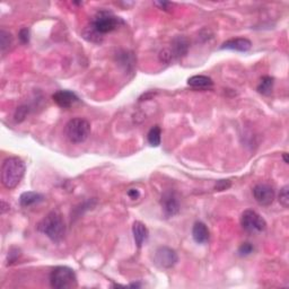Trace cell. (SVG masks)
<instances>
[{
    "label": "cell",
    "instance_id": "8992f818",
    "mask_svg": "<svg viewBox=\"0 0 289 289\" xmlns=\"http://www.w3.org/2000/svg\"><path fill=\"white\" fill-rule=\"evenodd\" d=\"M189 42L186 37L179 36L173 40L171 48L161 50L160 53V59L161 63L168 64L173 60H179L181 58H183L188 53Z\"/></svg>",
    "mask_w": 289,
    "mask_h": 289
},
{
    "label": "cell",
    "instance_id": "603a6c76",
    "mask_svg": "<svg viewBox=\"0 0 289 289\" xmlns=\"http://www.w3.org/2000/svg\"><path fill=\"white\" fill-rule=\"evenodd\" d=\"M30 36H31V34H30V30L29 29L24 28V29H22L21 31H19L18 37H19V40H21L22 43L28 44L30 42Z\"/></svg>",
    "mask_w": 289,
    "mask_h": 289
},
{
    "label": "cell",
    "instance_id": "9c48e42d",
    "mask_svg": "<svg viewBox=\"0 0 289 289\" xmlns=\"http://www.w3.org/2000/svg\"><path fill=\"white\" fill-rule=\"evenodd\" d=\"M253 195L257 202L261 206H270L276 196L275 189L265 183H260L253 189Z\"/></svg>",
    "mask_w": 289,
    "mask_h": 289
},
{
    "label": "cell",
    "instance_id": "277c9868",
    "mask_svg": "<svg viewBox=\"0 0 289 289\" xmlns=\"http://www.w3.org/2000/svg\"><path fill=\"white\" fill-rule=\"evenodd\" d=\"M64 134L72 144H82L86 141L91 134L90 122L82 118H76L65 125Z\"/></svg>",
    "mask_w": 289,
    "mask_h": 289
},
{
    "label": "cell",
    "instance_id": "7402d4cb",
    "mask_svg": "<svg viewBox=\"0 0 289 289\" xmlns=\"http://www.w3.org/2000/svg\"><path fill=\"white\" fill-rule=\"evenodd\" d=\"M28 112H29V110H28V107H26V106L18 107V109L16 110V113H15V120H16L17 122L23 121L25 119Z\"/></svg>",
    "mask_w": 289,
    "mask_h": 289
},
{
    "label": "cell",
    "instance_id": "6da1fadb",
    "mask_svg": "<svg viewBox=\"0 0 289 289\" xmlns=\"http://www.w3.org/2000/svg\"><path fill=\"white\" fill-rule=\"evenodd\" d=\"M123 24L125 22L117 15H114L112 11L99 10L92 18L91 24L84 30L83 35L88 41L99 43L105 34L113 32Z\"/></svg>",
    "mask_w": 289,
    "mask_h": 289
},
{
    "label": "cell",
    "instance_id": "30bf717a",
    "mask_svg": "<svg viewBox=\"0 0 289 289\" xmlns=\"http://www.w3.org/2000/svg\"><path fill=\"white\" fill-rule=\"evenodd\" d=\"M161 205L166 217H173L180 211V201L174 191H166L161 195Z\"/></svg>",
    "mask_w": 289,
    "mask_h": 289
},
{
    "label": "cell",
    "instance_id": "52a82bcc",
    "mask_svg": "<svg viewBox=\"0 0 289 289\" xmlns=\"http://www.w3.org/2000/svg\"><path fill=\"white\" fill-rule=\"evenodd\" d=\"M241 225L249 233H261L267 229V223L254 210H245L241 216Z\"/></svg>",
    "mask_w": 289,
    "mask_h": 289
},
{
    "label": "cell",
    "instance_id": "d6986e66",
    "mask_svg": "<svg viewBox=\"0 0 289 289\" xmlns=\"http://www.w3.org/2000/svg\"><path fill=\"white\" fill-rule=\"evenodd\" d=\"M11 44H13L11 34L5 30H1V32H0V48H1V52L5 53L11 47Z\"/></svg>",
    "mask_w": 289,
    "mask_h": 289
},
{
    "label": "cell",
    "instance_id": "e0dca14e",
    "mask_svg": "<svg viewBox=\"0 0 289 289\" xmlns=\"http://www.w3.org/2000/svg\"><path fill=\"white\" fill-rule=\"evenodd\" d=\"M273 84H275V79L272 78L270 76H264L262 77L259 85H257V90L262 95H270L272 93L273 90Z\"/></svg>",
    "mask_w": 289,
    "mask_h": 289
},
{
    "label": "cell",
    "instance_id": "ffe728a7",
    "mask_svg": "<svg viewBox=\"0 0 289 289\" xmlns=\"http://www.w3.org/2000/svg\"><path fill=\"white\" fill-rule=\"evenodd\" d=\"M288 190H289V188H288V186H286L281 189L280 193H279V202L285 208H288V206H289V191Z\"/></svg>",
    "mask_w": 289,
    "mask_h": 289
},
{
    "label": "cell",
    "instance_id": "8fae6325",
    "mask_svg": "<svg viewBox=\"0 0 289 289\" xmlns=\"http://www.w3.org/2000/svg\"><path fill=\"white\" fill-rule=\"evenodd\" d=\"M52 98L57 103V105L63 107V109H69L79 99L78 96L70 91H58L52 95Z\"/></svg>",
    "mask_w": 289,
    "mask_h": 289
},
{
    "label": "cell",
    "instance_id": "4fadbf2b",
    "mask_svg": "<svg viewBox=\"0 0 289 289\" xmlns=\"http://www.w3.org/2000/svg\"><path fill=\"white\" fill-rule=\"evenodd\" d=\"M132 234H133L134 242H136V244L139 249L145 244V242L148 240V236H149L148 228L146 227L145 224H142L141 222H134L133 223Z\"/></svg>",
    "mask_w": 289,
    "mask_h": 289
},
{
    "label": "cell",
    "instance_id": "9a60e30c",
    "mask_svg": "<svg viewBox=\"0 0 289 289\" xmlns=\"http://www.w3.org/2000/svg\"><path fill=\"white\" fill-rule=\"evenodd\" d=\"M188 85L192 88H196V90H209V88L213 87L214 82L210 77L203 76V75H196L189 78Z\"/></svg>",
    "mask_w": 289,
    "mask_h": 289
},
{
    "label": "cell",
    "instance_id": "7c38bea8",
    "mask_svg": "<svg viewBox=\"0 0 289 289\" xmlns=\"http://www.w3.org/2000/svg\"><path fill=\"white\" fill-rule=\"evenodd\" d=\"M252 47L251 41L248 40L245 37H236V38H230V40L226 41L223 43L221 49L226 50H233V51L238 52H248Z\"/></svg>",
    "mask_w": 289,
    "mask_h": 289
},
{
    "label": "cell",
    "instance_id": "ba28073f",
    "mask_svg": "<svg viewBox=\"0 0 289 289\" xmlns=\"http://www.w3.org/2000/svg\"><path fill=\"white\" fill-rule=\"evenodd\" d=\"M177 261H179V257H177L175 250L168 248V246H161L156 250L155 256H154V262L160 268L169 269L174 267Z\"/></svg>",
    "mask_w": 289,
    "mask_h": 289
},
{
    "label": "cell",
    "instance_id": "5bb4252c",
    "mask_svg": "<svg viewBox=\"0 0 289 289\" xmlns=\"http://www.w3.org/2000/svg\"><path fill=\"white\" fill-rule=\"evenodd\" d=\"M192 236L198 244H205L209 241V229L202 222H196L192 228Z\"/></svg>",
    "mask_w": 289,
    "mask_h": 289
},
{
    "label": "cell",
    "instance_id": "2e32d148",
    "mask_svg": "<svg viewBox=\"0 0 289 289\" xmlns=\"http://www.w3.org/2000/svg\"><path fill=\"white\" fill-rule=\"evenodd\" d=\"M44 196L41 193H37V192H33V191H29V192H24L19 198V203H21L22 207L28 208L33 205H36V203L43 201Z\"/></svg>",
    "mask_w": 289,
    "mask_h": 289
},
{
    "label": "cell",
    "instance_id": "cb8c5ba5",
    "mask_svg": "<svg viewBox=\"0 0 289 289\" xmlns=\"http://www.w3.org/2000/svg\"><path fill=\"white\" fill-rule=\"evenodd\" d=\"M230 187V181L229 180H221L218 181L217 184H216L215 189L218 191H224L226 189H228Z\"/></svg>",
    "mask_w": 289,
    "mask_h": 289
},
{
    "label": "cell",
    "instance_id": "5b68a950",
    "mask_svg": "<svg viewBox=\"0 0 289 289\" xmlns=\"http://www.w3.org/2000/svg\"><path fill=\"white\" fill-rule=\"evenodd\" d=\"M50 285L56 289H69L77 286L75 271L68 267H56L50 273Z\"/></svg>",
    "mask_w": 289,
    "mask_h": 289
},
{
    "label": "cell",
    "instance_id": "d4e9b609",
    "mask_svg": "<svg viewBox=\"0 0 289 289\" xmlns=\"http://www.w3.org/2000/svg\"><path fill=\"white\" fill-rule=\"evenodd\" d=\"M128 195H129L130 199L136 200L140 196V192H139V190H137V189H130V190L128 191Z\"/></svg>",
    "mask_w": 289,
    "mask_h": 289
},
{
    "label": "cell",
    "instance_id": "7a4b0ae2",
    "mask_svg": "<svg viewBox=\"0 0 289 289\" xmlns=\"http://www.w3.org/2000/svg\"><path fill=\"white\" fill-rule=\"evenodd\" d=\"M25 174V164L18 157H8L3 161L1 166V182L2 186L9 189H15L21 182Z\"/></svg>",
    "mask_w": 289,
    "mask_h": 289
},
{
    "label": "cell",
    "instance_id": "f1b7e54d",
    "mask_svg": "<svg viewBox=\"0 0 289 289\" xmlns=\"http://www.w3.org/2000/svg\"><path fill=\"white\" fill-rule=\"evenodd\" d=\"M284 159H285V161H286V163H288V159H287V154L286 153L284 154Z\"/></svg>",
    "mask_w": 289,
    "mask_h": 289
},
{
    "label": "cell",
    "instance_id": "3957f363",
    "mask_svg": "<svg viewBox=\"0 0 289 289\" xmlns=\"http://www.w3.org/2000/svg\"><path fill=\"white\" fill-rule=\"evenodd\" d=\"M37 230L47 236L52 242H60L65 235L64 221L58 211H51L37 224Z\"/></svg>",
    "mask_w": 289,
    "mask_h": 289
},
{
    "label": "cell",
    "instance_id": "83f0119b",
    "mask_svg": "<svg viewBox=\"0 0 289 289\" xmlns=\"http://www.w3.org/2000/svg\"><path fill=\"white\" fill-rule=\"evenodd\" d=\"M130 287H140V285H138V284H131Z\"/></svg>",
    "mask_w": 289,
    "mask_h": 289
},
{
    "label": "cell",
    "instance_id": "ac0fdd59",
    "mask_svg": "<svg viewBox=\"0 0 289 289\" xmlns=\"http://www.w3.org/2000/svg\"><path fill=\"white\" fill-rule=\"evenodd\" d=\"M161 131L160 127L159 126L153 127V128L149 130L148 136H147V139L150 146H153V147H159L161 140Z\"/></svg>",
    "mask_w": 289,
    "mask_h": 289
},
{
    "label": "cell",
    "instance_id": "4316f807",
    "mask_svg": "<svg viewBox=\"0 0 289 289\" xmlns=\"http://www.w3.org/2000/svg\"><path fill=\"white\" fill-rule=\"evenodd\" d=\"M1 206H2V208H1V213L2 214H5L7 210H9V205H7L5 201L1 202Z\"/></svg>",
    "mask_w": 289,
    "mask_h": 289
},
{
    "label": "cell",
    "instance_id": "484cf974",
    "mask_svg": "<svg viewBox=\"0 0 289 289\" xmlns=\"http://www.w3.org/2000/svg\"><path fill=\"white\" fill-rule=\"evenodd\" d=\"M155 5L156 6H159L161 9H165L166 10L167 9V7L168 6H171V2H166V1H163V2H155Z\"/></svg>",
    "mask_w": 289,
    "mask_h": 289
},
{
    "label": "cell",
    "instance_id": "44dd1931",
    "mask_svg": "<svg viewBox=\"0 0 289 289\" xmlns=\"http://www.w3.org/2000/svg\"><path fill=\"white\" fill-rule=\"evenodd\" d=\"M253 250L254 248L251 243H243L238 249V253H240V256H249L253 252Z\"/></svg>",
    "mask_w": 289,
    "mask_h": 289
}]
</instances>
